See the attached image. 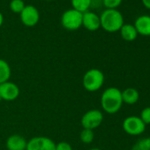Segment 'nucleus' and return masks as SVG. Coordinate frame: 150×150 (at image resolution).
<instances>
[{
    "instance_id": "f257e3e1",
    "label": "nucleus",
    "mask_w": 150,
    "mask_h": 150,
    "mask_svg": "<svg viewBox=\"0 0 150 150\" xmlns=\"http://www.w3.org/2000/svg\"><path fill=\"white\" fill-rule=\"evenodd\" d=\"M101 105L103 110L108 114L118 112L123 105L121 91L114 87L105 89L101 96Z\"/></svg>"
},
{
    "instance_id": "f03ea898",
    "label": "nucleus",
    "mask_w": 150,
    "mask_h": 150,
    "mask_svg": "<svg viewBox=\"0 0 150 150\" xmlns=\"http://www.w3.org/2000/svg\"><path fill=\"white\" fill-rule=\"evenodd\" d=\"M101 27L107 32L114 33L120 30L125 24L122 13L117 9H106L100 16Z\"/></svg>"
},
{
    "instance_id": "7ed1b4c3",
    "label": "nucleus",
    "mask_w": 150,
    "mask_h": 150,
    "mask_svg": "<svg viewBox=\"0 0 150 150\" xmlns=\"http://www.w3.org/2000/svg\"><path fill=\"white\" fill-rule=\"evenodd\" d=\"M104 83L103 72L96 68L90 69L86 71L82 78L83 88L88 92L98 91Z\"/></svg>"
},
{
    "instance_id": "20e7f679",
    "label": "nucleus",
    "mask_w": 150,
    "mask_h": 150,
    "mask_svg": "<svg viewBox=\"0 0 150 150\" xmlns=\"http://www.w3.org/2000/svg\"><path fill=\"white\" fill-rule=\"evenodd\" d=\"M83 13L73 8L66 10L61 16V24L67 30H77L82 26Z\"/></svg>"
},
{
    "instance_id": "39448f33",
    "label": "nucleus",
    "mask_w": 150,
    "mask_h": 150,
    "mask_svg": "<svg viewBox=\"0 0 150 150\" xmlns=\"http://www.w3.org/2000/svg\"><path fill=\"white\" fill-rule=\"evenodd\" d=\"M103 121V114L99 110H90L81 117V125L83 129L95 130L99 127Z\"/></svg>"
},
{
    "instance_id": "423d86ee",
    "label": "nucleus",
    "mask_w": 150,
    "mask_h": 150,
    "mask_svg": "<svg viewBox=\"0 0 150 150\" xmlns=\"http://www.w3.org/2000/svg\"><path fill=\"white\" fill-rule=\"evenodd\" d=\"M123 129L124 131L132 136H137L143 133L146 130V125L142 122V120L136 116L127 117L123 121Z\"/></svg>"
},
{
    "instance_id": "0eeeda50",
    "label": "nucleus",
    "mask_w": 150,
    "mask_h": 150,
    "mask_svg": "<svg viewBox=\"0 0 150 150\" xmlns=\"http://www.w3.org/2000/svg\"><path fill=\"white\" fill-rule=\"evenodd\" d=\"M26 150H56V143L45 136H36L28 141Z\"/></svg>"
},
{
    "instance_id": "6e6552de",
    "label": "nucleus",
    "mask_w": 150,
    "mask_h": 150,
    "mask_svg": "<svg viewBox=\"0 0 150 150\" xmlns=\"http://www.w3.org/2000/svg\"><path fill=\"white\" fill-rule=\"evenodd\" d=\"M20 15L21 22L27 27L35 26L40 20V13L38 9L31 5L26 6Z\"/></svg>"
},
{
    "instance_id": "1a4fd4ad",
    "label": "nucleus",
    "mask_w": 150,
    "mask_h": 150,
    "mask_svg": "<svg viewBox=\"0 0 150 150\" xmlns=\"http://www.w3.org/2000/svg\"><path fill=\"white\" fill-rule=\"evenodd\" d=\"M20 96V88L17 84L6 81L0 84V97L6 102L16 100Z\"/></svg>"
},
{
    "instance_id": "9d476101",
    "label": "nucleus",
    "mask_w": 150,
    "mask_h": 150,
    "mask_svg": "<svg viewBox=\"0 0 150 150\" xmlns=\"http://www.w3.org/2000/svg\"><path fill=\"white\" fill-rule=\"evenodd\" d=\"M82 26L89 31H96L101 28L100 16L94 12L87 11L82 15Z\"/></svg>"
},
{
    "instance_id": "9b49d317",
    "label": "nucleus",
    "mask_w": 150,
    "mask_h": 150,
    "mask_svg": "<svg viewBox=\"0 0 150 150\" xmlns=\"http://www.w3.org/2000/svg\"><path fill=\"white\" fill-rule=\"evenodd\" d=\"M6 145L8 150H26L28 141L20 134H13L8 137Z\"/></svg>"
},
{
    "instance_id": "f8f14e48",
    "label": "nucleus",
    "mask_w": 150,
    "mask_h": 150,
    "mask_svg": "<svg viewBox=\"0 0 150 150\" xmlns=\"http://www.w3.org/2000/svg\"><path fill=\"white\" fill-rule=\"evenodd\" d=\"M134 27L139 35L150 36V16L141 15L138 17L134 22Z\"/></svg>"
},
{
    "instance_id": "ddd939ff",
    "label": "nucleus",
    "mask_w": 150,
    "mask_h": 150,
    "mask_svg": "<svg viewBox=\"0 0 150 150\" xmlns=\"http://www.w3.org/2000/svg\"><path fill=\"white\" fill-rule=\"evenodd\" d=\"M123 103H126L129 105L135 104L139 98V94L137 89L133 88H127L124 91H121Z\"/></svg>"
},
{
    "instance_id": "4468645a",
    "label": "nucleus",
    "mask_w": 150,
    "mask_h": 150,
    "mask_svg": "<svg viewBox=\"0 0 150 150\" xmlns=\"http://www.w3.org/2000/svg\"><path fill=\"white\" fill-rule=\"evenodd\" d=\"M120 35H121V37L126 41V42H132L134 41L137 36H138V32L134 27V25H132V24H124L122 26V28H120Z\"/></svg>"
},
{
    "instance_id": "2eb2a0df",
    "label": "nucleus",
    "mask_w": 150,
    "mask_h": 150,
    "mask_svg": "<svg viewBox=\"0 0 150 150\" xmlns=\"http://www.w3.org/2000/svg\"><path fill=\"white\" fill-rule=\"evenodd\" d=\"M11 74L12 71L9 64L6 60L0 58V84L9 81Z\"/></svg>"
},
{
    "instance_id": "dca6fc26",
    "label": "nucleus",
    "mask_w": 150,
    "mask_h": 150,
    "mask_svg": "<svg viewBox=\"0 0 150 150\" xmlns=\"http://www.w3.org/2000/svg\"><path fill=\"white\" fill-rule=\"evenodd\" d=\"M93 0H71L72 8L81 13H85L88 11L89 7L92 5Z\"/></svg>"
},
{
    "instance_id": "f3484780",
    "label": "nucleus",
    "mask_w": 150,
    "mask_h": 150,
    "mask_svg": "<svg viewBox=\"0 0 150 150\" xmlns=\"http://www.w3.org/2000/svg\"><path fill=\"white\" fill-rule=\"evenodd\" d=\"M132 150H150V137L139 139L133 145Z\"/></svg>"
},
{
    "instance_id": "a211bd4d",
    "label": "nucleus",
    "mask_w": 150,
    "mask_h": 150,
    "mask_svg": "<svg viewBox=\"0 0 150 150\" xmlns=\"http://www.w3.org/2000/svg\"><path fill=\"white\" fill-rule=\"evenodd\" d=\"M80 139L84 144H90L95 139V133L93 130L90 129H83L81 132Z\"/></svg>"
},
{
    "instance_id": "6ab92c4d",
    "label": "nucleus",
    "mask_w": 150,
    "mask_h": 150,
    "mask_svg": "<svg viewBox=\"0 0 150 150\" xmlns=\"http://www.w3.org/2000/svg\"><path fill=\"white\" fill-rule=\"evenodd\" d=\"M26 5L23 0H12L10 2V9L14 13H21Z\"/></svg>"
},
{
    "instance_id": "aec40b11",
    "label": "nucleus",
    "mask_w": 150,
    "mask_h": 150,
    "mask_svg": "<svg viewBox=\"0 0 150 150\" xmlns=\"http://www.w3.org/2000/svg\"><path fill=\"white\" fill-rule=\"evenodd\" d=\"M123 0H103V4L106 9H117Z\"/></svg>"
},
{
    "instance_id": "412c9836",
    "label": "nucleus",
    "mask_w": 150,
    "mask_h": 150,
    "mask_svg": "<svg viewBox=\"0 0 150 150\" xmlns=\"http://www.w3.org/2000/svg\"><path fill=\"white\" fill-rule=\"evenodd\" d=\"M139 118L146 125L150 124V107H146L141 110Z\"/></svg>"
},
{
    "instance_id": "4be33fe9",
    "label": "nucleus",
    "mask_w": 150,
    "mask_h": 150,
    "mask_svg": "<svg viewBox=\"0 0 150 150\" xmlns=\"http://www.w3.org/2000/svg\"><path fill=\"white\" fill-rule=\"evenodd\" d=\"M56 150H72V146L66 141H60L56 143Z\"/></svg>"
},
{
    "instance_id": "5701e85b",
    "label": "nucleus",
    "mask_w": 150,
    "mask_h": 150,
    "mask_svg": "<svg viewBox=\"0 0 150 150\" xmlns=\"http://www.w3.org/2000/svg\"><path fill=\"white\" fill-rule=\"evenodd\" d=\"M141 2H142V5L144 6V7L150 10V0H141Z\"/></svg>"
},
{
    "instance_id": "b1692460",
    "label": "nucleus",
    "mask_w": 150,
    "mask_h": 150,
    "mask_svg": "<svg viewBox=\"0 0 150 150\" xmlns=\"http://www.w3.org/2000/svg\"><path fill=\"white\" fill-rule=\"evenodd\" d=\"M3 22H4V16H3L2 13L0 12V27L3 25Z\"/></svg>"
},
{
    "instance_id": "393cba45",
    "label": "nucleus",
    "mask_w": 150,
    "mask_h": 150,
    "mask_svg": "<svg viewBox=\"0 0 150 150\" xmlns=\"http://www.w3.org/2000/svg\"><path fill=\"white\" fill-rule=\"evenodd\" d=\"M90 150H102V149H100V148H92Z\"/></svg>"
},
{
    "instance_id": "a878e982",
    "label": "nucleus",
    "mask_w": 150,
    "mask_h": 150,
    "mask_svg": "<svg viewBox=\"0 0 150 150\" xmlns=\"http://www.w3.org/2000/svg\"><path fill=\"white\" fill-rule=\"evenodd\" d=\"M2 101V99H1V97H0V102H1Z\"/></svg>"
}]
</instances>
